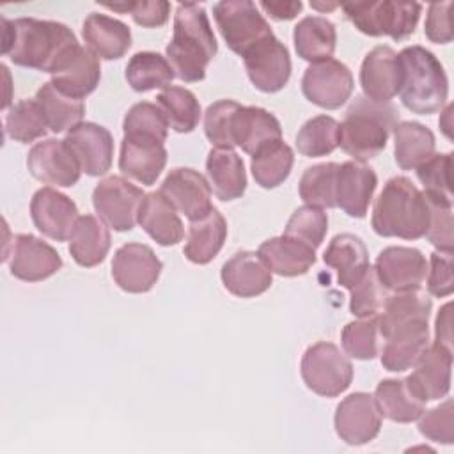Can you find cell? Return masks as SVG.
Segmentation results:
<instances>
[{
  "instance_id": "cell-42",
  "label": "cell",
  "mask_w": 454,
  "mask_h": 454,
  "mask_svg": "<svg viewBox=\"0 0 454 454\" xmlns=\"http://www.w3.org/2000/svg\"><path fill=\"white\" fill-rule=\"evenodd\" d=\"M168 128L177 133H190L200 121V105L195 94L184 87L168 85L156 96Z\"/></svg>"
},
{
  "instance_id": "cell-47",
  "label": "cell",
  "mask_w": 454,
  "mask_h": 454,
  "mask_svg": "<svg viewBox=\"0 0 454 454\" xmlns=\"http://www.w3.org/2000/svg\"><path fill=\"white\" fill-rule=\"evenodd\" d=\"M167 129H168V124L165 121L163 112L160 110L158 105L151 101L135 103L128 110L122 121L124 135H131V137H149V138L165 142Z\"/></svg>"
},
{
  "instance_id": "cell-15",
  "label": "cell",
  "mask_w": 454,
  "mask_h": 454,
  "mask_svg": "<svg viewBox=\"0 0 454 454\" xmlns=\"http://www.w3.org/2000/svg\"><path fill=\"white\" fill-rule=\"evenodd\" d=\"M452 349L433 342L413 364V372L406 378L410 390L424 403L442 399L450 390Z\"/></svg>"
},
{
  "instance_id": "cell-53",
  "label": "cell",
  "mask_w": 454,
  "mask_h": 454,
  "mask_svg": "<svg viewBox=\"0 0 454 454\" xmlns=\"http://www.w3.org/2000/svg\"><path fill=\"white\" fill-rule=\"evenodd\" d=\"M454 408L452 399L443 401L440 406L424 413L419 420V431L431 442L450 445L454 442Z\"/></svg>"
},
{
  "instance_id": "cell-27",
  "label": "cell",
  "mask_w": 454,
  "mask_h": 454,
  "mask_svg": "<svg viewBox=\"0 0 454 454\" xmlns=\"http://www.w3.org/2000/svg\"><path fill=\"white\" fill-rule=\"evenodd\" d=\"M137 222L161 247L177 245L184 236V227L177 216V209L160 190L144 195Z\"/></svg>"
},
{
  "instance_id": "cell-33",
  "label": "cell",
  "mask_w": 454,
  "mask_h": 454,
  "mask_svg": "<svg viewBox=\"0 0 454 454\" xmlns=\"http://www.w3.org/2000/svg\"><path fill=\"white\" fill-rule=\"evenodd\" d=\"M227 238V222L223 215L213 207L206 216L190 222L186 245L183 254L193 264L211 262L222 250Z\"/></svg>"
},
{
  "instance_id": "cell-8",
  "label": "cell",
  "mask_w": 454,
  "mask_h": 454,
  "mask_svg": "<svg viewBox=\"0 0 454 454\" xmlns=\"http://www.w3.org/2000/svg\"><path fill=\"white\" fill-rule=\"evenodd\" d=\"M216 27L227 46L243 57L259 41L273 35L270 23L250 0H225L213 5Z\"/></svg>"
},
{
  "instance_id": "cell-29",
  "label": "cell",
  "mask_w": 454,
  "mask_h": 454,
  "mask_svg": "<svg viewBox=\"0 0 454 454\" xmlns=\"http://www.w3.org/2000/svg\"><path fill=\"white\" fill-rule=\"evenodd\" d=\"M82 35L87 48L103 60H117L131 46V32L126 23L106 14L90 12L83 25Z\"/></svg>"
},
{
  "instance_id": "cell-22",
  "label": "cell",
  "mask_w": 454,
  "mask_h": 454,
  "mask_svg": "<svg viewBox=\"0 0 454 454\" xmlns=\"http://www.w3.org/2000/svg\"><path fill=\"white\" fill-rule=\"evenodd\" d=\"M101 80L99 57L89 48H73L51 73V83L64 94L83 99L96 90Z\"/></svg>"
},
{
  "instance_id": "cell-11",
  "label": "cell",
  "mask_w": 454,
  "mask_h": 454,
  "mask_svg": "<svg viewBox=\"0 0 454 454\" xmlns=\"http://www.w3.org/2000/svg\"><path fill=\"white\" fill-rule=\"evenodd\" d=\"M252 85L266 94L282 90L291 78L289 50L275 35L259 41L243 55Z\"/></svg>"
},
{
  "instance_id": "cell-13",
  "label": "cell",
  "mask_w": 454,
  "mask_h": 454,
  "mask_svg": "<svg viewBox=\"0 0 454 454\" xmlns=\"http://www.w3.org/2000/svg\"><path fill=\"white\" fill-rule=\"evenodd\" d=\"M161 261L154 250L144 243H126L114 254L112 277L126 293H147L158 282Z\"/></svg>"
},
{
  "instance_id": "cell-45",
  "label": "cell",
  "mask_w": 454,
  "mask_h": 454,
  "mask_svg": "<svg viewBox=\"0 0 454 454\" xmlns=\"http://www.w3.org/2000/svg\"><path fill=\"white\" fill-rule=\"evenodd\" d=\"M46 117L34 99H21L11 106L9 114L5 115V131L7 135L21 144L34 142L46 135L48 131Z\"/></svg>"
},
{
  "instance_id": "cell-57",
  "label": "cell",
  "mask_w": 454,
  "mask_h": 454,
  "mask_svg": "<svg viewBox=\"0 0 454 454\" xmlns=\"http://www.w3.org/2000/svg\"><path fill=\"white\" fill-rule=\"evenodd\" d=\"M259 7L273 20L277 21H284V20H293L303 7V4L298 0V2H266L262 0L259 4Z\"/></svg>"
},
{
  "instance_id": "cell-43",
  "label": "cell",
  "mask_w": 454,
  "mask_h": 454,
  "mask_svg": "<svg viewBox=\"0 0 454 454\" xmlns=\"http://www.w3.org/2000/svg\"><path fill=\"white\" fill-rule=\"evenodd\" d=\"M339 163L328 161L305 168L301 174L298 193L307 206L314 207H337L335 190H337V174Z\"/></svg>"
},
{
  "instance_id": "cell-32",
  "label": "cell",
  "mask_w": 454,
  "mask_h": 454,
  "mask_svg": "<svg viewBox=\"0 0 454 454\" xmlns=\"http://www.w3.org/2000/svg\"><path fill=\"white\" fill-rule=\"evenodd\" d=\"M206 172L211 192L223 202L239 199L247 190L243 160L232 149H211L206 158Z\"/></svg>"
},
{
  "instance_id": "cell-35",
  "label": "cell",
  "mask_w": 454,
  "mask_h": 454,
  "mask_svg": "<svg viewBox=\"0 0 454 454\" xmlns=\"http://www.w3.org/2000/svg\"><path fill=\"white\" fill-rule=\"evenodd\" d=\"M293 41L298 57L314 64L332 59L337 46V30L323 16H307L294 27Z\"/></svg>"
},
{
  "instance_id": "cell-9",
  "label": "cell",
  "mask_w": 454,
  "mask_h": 454,
  "mask_svg": "<svg viewBox=\"0 0 454 454\" xmlns=\"http://www.w3.org/2000/svg\"><path fill=\"white\" fill-rule=\"evenodd\" d=\"M144 192L121 176L101 179L92 192V206L99 218L114 231L126 232L137 223Z\"/></svg>"
},
{
  "instance_id": "cell-14",
  "label": "cell",
  "mask_w": 454,
  "mask_h": 454,
  "mask_svg": "<svg viewBox=\"0 0 454 454\" xmlns=\"http://www.w3.org/2000/svg\"><path fill=\"white\" fill-rule=\"evenodd\" d=\"M335 433L348 445H364L374 440L381 429V411L374 395L355 392L344 397L333 417Z\"/></svg>"
},
{
  "instance_id": "cell-56",
  "label": "cell",
  "mask_w": 454,
  "mask_h": 454,
  "mask_svg": "<svg viewBox=\"0 0 454 454\" xmlns=\"http://www.w3.org/2000/svg\"><path fill=\"white\" fill-rule=\"evenodd\" d=\"M450 9L452 2H436L431 4L426 16L424 34L431 43L447 44L452 41V23H450Z\"/></svg>"
},
{
  "instance_id": "cell-6",
  "label": "cell",
  "mask_w": 454,
  "mask_h": 454,
  "mask_svg": "<svg viewBox=\"0 0 454 454\" xmlns=\"http://www.w3.org/2000/svg\"><path fill=\"white\" fill-rule=\"evenodd\" d=\"M422 5L419 2H351L342 4L346 18L365 35H388L403 41L415 32Z\"/></svg>"
},
{
  "instance_id": "cell-36",
  "label": "cell",
  "mask_w": 454,
  "mask_h": 454,
  "mask_svg": "<svg viewBox=\"0 0 454 454\" xmlns=\"http://www.w3.org/2000/svg\"><path fill=\"white\" fill-rule=\"evenodd\" d=\"M434 135L429 128L415 121L397 122L394 128V158L403 170L422 165L434 154Z\"/></svg>"
},
{
  "instance_id": "cell-52",
  "label": "cell",
  "mask_w": 454,
  "mask_h": 454,
  "mask_svg": "<svg viewBox=\"0 0 454 454\" xmlns=\"http://www.w3.org/2000/svg\"><path fill=\"white\" fill-rule=\"evenodd\" d=\"M429 204V227L426 232L427 241L438 248V252H452V202L436 200L426 197Z\"/></svg>"
},
{
  "instance_id": "cell-49",
  "label": "cell",
  "mask_w": 454,
  "mask_h": 454,
  "mask_svg": "<svg viewBox=\"0 0 454 454\" xmlns=\"http://www.w3.org/2000/svg\"><path fill=\"white\" fill-rule=\"evenodd\" d=\"M387 287L380 282L376 270L372 266L367 268L364 277L355 284L349 293V310L356 317H372L378 316L380 310L383 309L388 294Z\"/></svg>"
},
{
  "instance_id": "cell-39",
  "label": "cell",
  "mask_w": 454,
  "mask_h": 454,
  "mask_svg": "<svg viewBox=\"0 0 454 454\" xmlns=\"http://www.w3.org/2000/svg\"><path fill=\"white\" fill-rule=\"evenodd\" d=\"M431 309H433L431 298L419 289L395 293L394 296L387 298L383 305V312L378 317L380 333L385 337L401 325L420 321V319L427 321Z\"/></svg>"
},
{
  "instance_id": "cell-31",
  "label": "cell",
  "mask_w": 454,
  "mask_h": 454,
  "mask_svg": "<svg viewBox=\"0 0 454 454\" xmlns=\"http://www.w3.org/2000/svg\"><path fill=\"white\" fill-rule=\"evenodd\" d=\"M257 254L271 273L280 277L305 275L316 262L314 248L284 234L261 243Z\"/></svg>"
},
{
  "instance_id": "cell-34",
  "label": "cell",
  "mask_w": 454,
  "mask_h": 454,
  "mask_svg": "<svg viewBox=\"0 0 454 454\" xmlns=\"http://www.w3.org/2000/svg\"><path fill=\"white\" fill-rule=\"evenodd\" d=\"M108 227L94 215H83L76 220L69 236V254L83 268L98 266L110 250Z\"/></svg>"
},
{
  "instance_id": "cell-46",
  "label": "cell",
  "mask_w": 454,
  "mask_h": 454,
  "mask_svg": "<svg viewBox=\"0 0 454 454\" xmlns=\"http://www.w3.org/2000/svg\"><path fill=\"white\" fill-rule=\"evenodd\" d=\"M328 231V216L321 207L301 206L293 211L284 229V236L298 239L310 248H317Z\"/></svg>"
},
{
  "instance_id": "cell-4",
  "label": "cell",
  "mask_w": 454,
  "mask_h": 454,
  "mask_svg": "<svg viewBox=\"0 0 454 454\" xmlns=\"http://www.w3.org/2000/svg\"><path fill=\"white\" fill-rule=\"evenodd\" d=\"M397 121L399 112L390 101L380 103L365 96H356L340 122L339 145L355 161L364 163L372 160L385 149Z\"/></svg>"
},
{
  "instance_id": "cell-20",
  "label": "cell",
  "mask_w": 454,
  "mask_h": 454,
  "mask_svg": "<svg viewBox=\"0 0 454 454\" xmlns=\"http://www.w3.org/2000/svg\"><path fill=\"white\" fill-rule=\"evenodd\" d=\"M62 268L59 252L32 234H18L9 259L11 275L23 282H41Z\"/></svg>"
},
{
  "instance_id": "cell-21",
  "label": "cell",
  "mask_w": 454,
  "mask_h": 454,
  "mask_svg": "<svg viewBox=\"0 0 454 454\" xmlns=\"http://www.w3.org/2000/svg\"><path fill=\"white\" fill-rule=\"evenodd\" d=\"M167 165V149L163 142L149 137L124 135L121 142L119 168L124 176L151 186Z\"/></svg>"
},
{
  "instance_id": "cell-26",
  "label": "cell",
  "mask_w": 454,
  "mask_h": 454,
  "mask_svg": "<svg viewBox=\"0 0 454 454\" xmlns=\"http://www.w3.org/2000/svg\"><path fill=\"white\" fill-rule=\"evenodd\" d=\"M231 135L234 145L247 154H255L264 145L282 140V126L278 119L261 106H243L232 117Z\"/></svg>"
},
{
  "instance_id": "cell-38",
  "label": "cell",
  "mask_w": 454,
  "mask_h": 454,
  "mask_svg": "<svg viewBox=\"0 0 454 454\" xmlns=\"http://www.w3.org/2000/svg\"><path fill=\"white\" fill-rule=\"evenodd\" d=\"M35 101L39 103L48 128L53 133H62L78 126L85 115V103L82 99L71 98L60 92L51 82L44 83L35 92Z\"/></svg>"
},
{
  "instance_id": "cell-18",
  "label": "cell",
  "mask_w": 454,
  "mask_h": 454,
  "mask_svg": "<svg viewBox=\"0 0 454 454\" xmlns=\"http://www.w3.org/2000/svg\"><path fill=\"white\" fill-rule=\"evenodd\" d=\"M30 216L39 232L55 241H66L78 216L76 204L55 188L37 190L30 200Z\"/></svg>"
},
{
  "instance_id": "cell-59",
  "label": "cell",
  "mask_w": 454,
  "mask_h": 454,
  "mask_svg": "<svg viewBox=\"0 0 454 454\" xmlns=\"http://www.w3.org/2000/svg\"><path fill=\"white\" fill-rule=\"evenodd\" d=\"M310 7H314V9H321V11H325V9H335V7H337V4H330V5H323V4H316V2H310Z\"/></svg>"
},
{
  "instance_id": "cell-41",
  "label": "cell",
  "mask_w": 454,
  "mask_h": 454,
  "mask_svg": "<svg viewBox=\"0 0 454 454\" xmlns=\"http://www.w3.org/2000/svg\"><path fill=\"white\" fill-rule=\"evenodd\" d=\"M174 76L167 57L154 51H138L126 64V80L137 92L167 89Z\"/></svg>"
},
{
  "instance_id": "cell-50",
  "label": "cell",
  "mask_w": 454,
  "mask_h": 454,
  "mask_svg": "<svg viewBox=\"0 0 454 454\" xmlns=\"http://www.w3.org/2000/svg\"><path fill=\"white\" fill-rule=\"evenodd\" d=\"M450 167H452V154H433L422 165L417 167V177L424 184V195L452 202V190H450Z\"/></svg>"
},
{
  "instance_id": "cell-40",
  "label": "cell",
  "mask_w": 454,
  "mask_h": 454,
  "mask_svg": "<svg viewBox=\"0 0 454 454\" xmlns=\"http://www.w3.org/2000/svg\"><path fill=\"white\" fill-rule=\"evenodd\" d=\"M293 163H294L293 149L286 142L277 140L264 145L255 154H252L250 168L255 183L261 188L271 190L282 184L289 177L293 170Z\"/></svg>"
},
{
  "instance_id": "cell-5",
  "label": "cell",
  "mask_w": 454,
  "mask_h": 454,
  "mask_svg": "<svg viewBox=\"0 0 454 454\" xmlns=\"http://www.w3.org/2000/svg\"><path fill=\"white\" fill-rule=\"evenodd\" d=\"M401 83L399 96L403 105L419 115H429L447 101L449 80L443 66L429 50L415 44L397 53Z\"/></svg>"
},
{
  "instance_id": "cell-12",
  "label": "cell",
  "mask_w": 454,
  "mask_h": 454,
  "mask_svg": "<svg viewBox=\"0 0 454 454\" xmlns=\"http://www.w3.org/2000/svg\"><path fill=\"white\" fill-rule=\"evenodd\" d=\"M27 168L44 184L71 188L78 183L82 167L66 140L37 142L27 154Z\"/></svg>"
},
{
  "instance_id": "cell-37",
  "label": "cell",
  "mask_w": 454,
  "mask_h": 454,
  "mask_svg": "<svg viewBox=\"0 0 454 454\" xmlns=\"http://www.w3.org/2000/svg\"><path fill=\"white\" fill-rule=\"evenodd\" d=\"M374 401L381 417L399 424L419 420L426 406V403L410 390L406 380H381L374 390Z\"/></svg>"
},
{
  "instance_id": "cell-19",
  "label": "cell",
  "mask_w": 454,
  "mask_h": 454,
  "mask_svg": "<svg viewBox=\"0 0 454 454\" xmlns=\"http://www.w3.org/2000/svg\"><path fill=\"white\" fill-rule=\"evenodd\" d=\"M66 144L76 156L82 172L87 176H105L114 160L112 133L96 122H80L66 135Z\"/></svg>"
},
{
  "instance_id": "cell-48",
  "label": "cell",
  "mask_w": 454,
  "mask_h": 454,
  "mask_svg": "<svg viewBox=\"0 0 454 454\" xmlns=\"http://www.w3.org/2000/svg\"><path fill=\"white\" fill-rule=\"evenodd\" d=\"M378 316L351 321L342 328L340 342L348 356L356 360H372L378 355Z\"/></svg>"
},
{
  "instance_id": "cell-17",
  "label": "cell",
  "mask_w": 454,
  "mask_h": 454,
  "mask_svg": "<svg viewBox=\"0 0 454 454\" xmlns=\"http://www.w3.org/2000/svg\"><path fill=\"white\" fill-rule=\"evenodd\" d=\"M160 192L190 222L206 216L215 207L211 204L209 181L193 168L179 167L170 170L163 179Z\"/></svg>"
},
{
  "instance_id": "cell-25",
  "label": "cell",
  "mask_w": 454,
  "mask_h": 454,
  "mask_svg": "<svg viewBox=\"0 0 454 454\" xmlns=\"http://www.w3.org/2000/svg\"><path fill=\"white\" fill-rule=\"evenodd\" d=\"M223 287L238 298H254L266 293L271 284V270L255 252H238L223 262L220 271Z\"/></svg>"
},
{
  "instance_id": "cell-16",
  "label": "cell",
  "mask_w": 454,
  "mask_h": 454,
  "mask_svg": "<svg viewBox=\"0 0 454 454\" xmlns=\"http://www.w3.org/2000/svg\"><path fill=\"white\" fill-rule=\"evenodd\" d=\"M374 270L388 291L403 293L422 286L427 277V261L417 248L387 247L378 254Z\"/></svg>"
},
{
  "instance_id": "cell-54",
  "label": "cell",
  "mask_w": 454,
  "mask_h": 454,
  "mask_svg": "<svg viewBox=\"0 0 454 454\" xmlns=\"http://www.w3.org/2000/svg\"><path fill=\"white\" fill-rule=\"evenodd\" d=\"M106 9L131 14L133 21L145 28H156L168 21L170 4L165 0L151 2H128V4H103Z\"/></svg>"
},
{
  "instance_id": "cell-30",
  "label": "cell",
  "mask_w": 454,
  "mask_h": 454,
  "mask_svg": "<svg viewBox=\"0 0 454 454\" xmlns=\"http://www.w3.org/2000/svg\"><path fill=\"white\" fill-rule=\"evenodd\" d=\"M323 261L337 271V282L346 289H351L355 284H358V280L371 266L365 243L349 232H342L332 238L323 254Z\"/></svg>"
},
{
  "instance_id": "cell-28",
  "label": "cell",
  "mask_w": 454,
  "mask_h": 454,
  "mask_svg": "<svg viewBox=\"0 0 454 454\" xmlns=\"http://www.w3.org/2000/svg\"><path fill=\"white\" fill-rule=\"evenodd\" d=\"M383 339L385 346L381 349V365L390 372H403L413 367L420 353L427 348V321L420 319L401 325Z\"/></svg>"
},
{
  "instance_id": "cell-55",
  "label": "cell",
  "mask_w": 454,
  "mask_h": 454,
  "mask_svg": "<svg viewBox=\"0 0 454 454\" xmlns=\"http://www.w3.org/2000/svg\"><path fill=\"white\" fill-rule=\"evenodd\" d=\"M427 291L436 298L449 296L454 291L452 252H433L427 268Z\"/></svg>"
},
{
  "instance_id": "cell-3",
  "label": "cell",
  "mask_w": 454,
  "mask_h": 454,
  "mask_svg": "<svg viewBox=\"0 0 454 454\" xmlns=\"http://www.w3.org/2000/svg\"><path fill=\"white\" fill-rule=\"evenodd\" d=\"M371 223L374 232L383 238H424L429 227L427 199L411 179L390 177L374 202Z\"/></svg>"
},
{
  "instance_id": "cell-24",
  "label": "cell",
  "mask_w": 454,
  "mask_h": 454,
  "mask_svg": "<svg viewBox=\"0 0 454 454\" xmlns=\"http://www.w3.org/2000/svg\"><path fill=\"white\" fill-rule=\"evenodd\" d=\"M378 186L376 172L360 161H344L337 174L335 202L348 216L364 218Z\"/></svg>"
},
{
  "instance_id": "cell-10",
  "label": "cell",
  "mask_w": 454,
  "mask_h": 454,
  "mask_svg": "<svg viewBox=\"0 0 454 454\" xmlns=\"http://www.w3.org/2000/svg\"><path fill=\"white\" fill-rule=\"evenodd\" d=\"M355 87L353 74L346 64L326 59L310 64L301 76V92L316 106L335 110L351 96Z\"/></svg>"
},
{
  "instance_id": "cell-51",
  "label": "cell",
  "mask_w": 454,
  "mask_h": 454,
  "mask_svg": "<svg viewBox=\"0 0 454 454\" xmlns=\"http://www.w3.org/2000/svg\"><path fill=\"white\" fill-rule=\"evenodd\" d=\"M238 108H239V103L232 101V99H220L207 106V110L204 114V133L215 147H218V149H232L234 147L231 126H232V117Z\"/></svg>"
},
{
  "instance_id": "cell-58",
  "label": "cell",
  "mask_w": 454,
  "mask_h": 454,
  "mask_svg": "<svg viewBox=\"0 0 454 454\" xmlns=\"http://www.w3.org/2000/svg\"><path fill=\"white\" fill-rule=\"evenodd\" d=\"M436 337L434 342L447 346L452 349V335H450V303H445L436 316Z\"/></svg>"
},
{
  "instance_id": "cell-44",
  "label": "cell",
  "mask_w": 454,
  "mask_h": 454,
  "mask_svg": "<svg viewBox=\"0 0 454 454\" xmlns=\"http://www.w3.org/2000/svg\"><path fill=\"white\" fill-rule=\"evenodd\" d=\"M340 124L330 115L309 119L296 133V149L307 158L332 154L339 147Z\"/></svg>"
},
{
  "instance_id": "cell-2",
  "label": "cell",
  "mask_w": 454,
  "mask_h": 454,
  "mask_svg": "<svg viewBox=\"0 0 454 454\" xmlns=\"http://www.w3.org/2000/svg\"><path fill=\"white\" fill-rule=\"evenodd\" d=\"M216 51L218 44L206 9L193 2L179 4L174 14V35L165 48L174 74L186 83L204 80Z\"/></svg>"
},
{
  "instance_id": "cell-23",
  "label": "cell",
  "mask_w": 454,
  "mask_h": 454,
  "mask_svg": "<svg viewBox=\"0 0 454 454\" xmlns=\"http://www.w3.org/2000/svg\"><path fill=\"white\" fill-rule=\"evenodd\" d=\"M401 83V69L397 53L390 46L372 48L360 66V85L364 96L388 103L397 92Z\"/></svg>"
},
{
  "instance_id": "cell-7",
  "label": "cell",
  "mask_w": 454,
  "mask_h": 454,
  "mask_svg": "<svg viewBox=\"0 0 454 454\" xmlns=\"http://www.w3.org/2000/svg\"><path fill=\"white\" fill-rule=\"evenodd\" d=\"M300 372L307 388L323 397L340 395L353 380L349 358L333 342L309 346L301 356Z\"/></svg>"
},
{
  "instance_id": "cell-1",
  "label": "cell",
  "mask_w": 454,
  "mask_h": 454,
  "mask_svg": "<svg viewBox=\"0 0 454 454\" xmlns=\"http://www.w3.org/2000/svg\"><path fill=\"white\" fill-rule=\"evenodd\" d=\"M2 55L21 67L53 73L60 60L78 46L73 30L59 21L37 18H2Z\"/></svg>"
}]
</instances>
